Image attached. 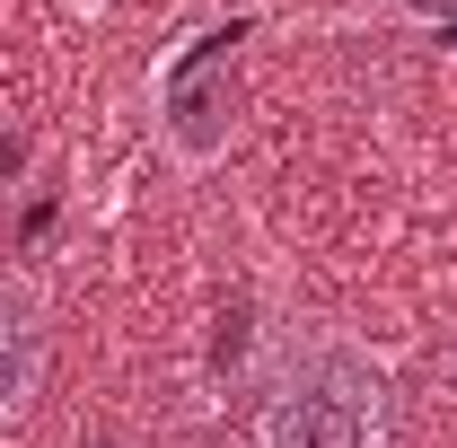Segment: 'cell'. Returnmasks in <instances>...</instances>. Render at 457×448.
Returning a JSON list of instances; mask_svg holds the SVG:
<instances>
[{"label":"cell","instance_id":"3957f363","mask_svg":"<svg viewBox=\"0 0 457 448\" xmlns=\"http://www.w3.org/2000/svg\"><path fill=\"white\" fill-rule=\"evenodd\" d=\"M159 132H168V159L176 168H212L237 132V106H228V79H194V71H168L159 88Z\"/></svg>","mask_w":457,"mask_h":448},{"label":"cell","instance_id":"7a4b0ae2","mask_svg":"<svg viewBox=\"0 0 457 448\" xmlns=\"http://www.w3.org/2000/svg\"><path fill=\"white\" fill-rule=\"evenodd\" d=\"M45 361H54V308L27 273H0V431L45 395Z\"/></svg>","mask_w":457,"mask_h":448},{"label":"cell","instance_id":"277c9868","mask_svg":"<svg viewBox=\"0 0 457 448\" xmlns=\"http://www.w3.org/2000/svg\"><path fill=\"white\" fill-rule=\"evenodd\" d=\"M387 9H396V18H413V27H440L457 0H387Z\"/></svg>","mask_w":457,"mask_h":448},{"label":"cell","instance_id":"6da1fadb","mask_svg":"<svg viewBox=\"0 0 457 448\" xmlns=\"http://www.w3.org/2000/svg\"><path fill=\"white\" fill-rule=\"evenodd\" d=\"M255 448H387V378L352 343H308L264 387Z\"/></svg>","mask_w":457,"mask_h":448}]
</instances>
